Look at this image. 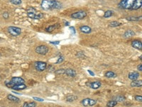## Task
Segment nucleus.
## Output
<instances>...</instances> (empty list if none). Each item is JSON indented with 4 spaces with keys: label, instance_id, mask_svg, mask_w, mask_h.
Wrapping results in <instances>:
<instances>
[{
    "label": "nucleus",
    "instance_id": "obj_1",
    "mask_svg": "<svg viewBox=\"0 0 142 107\" xmlns=\"http://www.w3.org/2000/svg\"><path fill=\"white\" fill-rule=\"evenodd\" d=\"M41 5L44 10L60 9L63 6L62 4L57 0H42Z\"/></svg>",
    "mask_w": 142,
    "mask_h": 107
},
{
    "label": "nucleus",
    "instance_id": "obj_2",
    "mask_svg": "<svg viewBox=\"0 0 142 107\" xmlns=\"http://www.w3.org/2000/svg\"><path fill=\"white\" fill-rule=\"evenodd\" d=\"M26 12H27V15L28 16L33 19H40L41 18H43L44 14L41 12H38L36 9L33 7H29L26 9Z\"/></svg>",
    "mask_w": 142,
    "mask_h": 107
},
{
    "label": "nucleus",
    "instance_id": "obj_3",
    "mask_svg": "<svg viewBox=\"0 0 142 107\" xmlns=\"http://www.w3.org/2000/svg\"><path fill=\"white\" fill-rule=\"evenodd\" d=\"M24 82H25L24 79H22V77H13V78H11V79L10 81H6L5 85L9 88H11L12 86L18 85V84H24Z\"/></svg>",
    "mask_w": 142,
    "mask_h": 107
},
{
    "label": "nucleus",
    "instance_id": "obj_4",
    "mask_svg": "<svg viewBox=\"0 0 142 107\" xmlns=\"http://www.w3.org/2000/svg\"><path fill=\"white\" fill-rule=\"evenodd\" d=\"M134 1L135 0H121L119 6L123 9H131Z\"/></svg>",
    "mask_w": 142,
    "mask_h": 107
},
{
    "label": "nucleus",
    "instance_id": "obj_5",
    "mask_svg": "<svg viewBox=\"0 0 142 107\" xmlns=\"http://www.w3.org/2000/svg\"><path fill=\"white\" fill-rule=\"evenodd\" d=\"M8 32L13 37H17L21 34L22 29L19 27H9Z\"/></svg>",
    "mask_w": 142,
    "mask_h": 107
},
{
    "label": "nucleus",
    "instance_id": "obj_6",
    "mask_svg": "<svg viewBox=\"0 0 142 107\" xmlns=\"http://www.w3.org/2000/svg\"><path fill=\"white\" fill-rule=\"evenodd\" d=\"M82 104L83 107H92L94 105L96 104L97 103V100L95 99H90V98H86V99H84L81 101L80 102Z\"/></svg>",
    "mask_w": 142,
    "mask_h": 107
},
{
    "label": "nucleus",
    "instance_id": "obj_7",
    "mask_svg": "<svg viewBox=\"0 0 142 107\" xmlns=\"http://www.w3.org/2000/svg\"><path fill=\"white\" fill-rule=\"evenodd\" d=\"M34 67L38 71H44L47 68V64L44 61H36L34 64Z\"/></svg>",
    "mask_w": 142,
    "mask_h": 107
},
{
    "label": "nucleus",
    "instance_id": "obj_8",
    "mask_svg": "<svg viewBox=\"0 0 142 107\" xmlns=\"http://www.w3.org/2000/svg\"><path fill=\"white\" fill-rule=\"evenodd\" d=\"M48 50H49L48 48L45 45H40L36 48L35 52L38 54H41V55H45L48 52Z\"/></svg>",
    "mask_w": 142,
    "mask_h": 107
},
{
    "label": "nucleus",
    "instance_id": "obj_9",
    "mask_svg": "<svg viewBox=\"0 0 142 107\" xmlns=\"http://www.w3.org/2000/svg\"><path fill=\"white\" fill-rule=\"evenodd\" d=\"M86 16H87V13L83 11H79L75 13H73L71 14V18L77 19H82Z\"/></svg>",
    "mask_w": 142,
    "mask_h": 107
},
{
    "label": "nucleus",
    "instance_id": "obj_10",
    "mask_svg": "<svg viewBox=\"0 0 142 107\" xmlns=\"http://www.w3.org/2000/svg\"><path fill=\"white\" fill-rule=\"evenodd\" d=\"M87 86H88L92 89H97L101 86V82L100 81H92V82H88L86 84Z\"/></svg>",
    "mask_w": 142,
    "mask_h": 107
},
{
    "label": "nucleus",
    "instance_id": "obj_11",
    "mask_svg": "<svg viewBox=\"0 0 142 107\" xmlns=\"http://www.w3.org/2000/svg\"><path fill=\"white\" fill-rule=\"evenodd\" d=\"M131 46L134 48L139 49V50H142V43L141 41L139 40H134L131 41Z\"/></svg>",
    "mask_w": 142,
    "mask_h": 107
},
{
    "label": "nucleus",
    "instance_id": "obj_12",
    "mask_svg": "<svg viewBox=\"0 0 142 107\" xmlns=\"http://www.w3.org/2000/svg\"><path fill=\"white\" fill-rule=\"evenodd\" d=\"M128 77L130 80L131 81H135L137 80L138 78L139 77V73L137 71H133V72H130L128 75Z\"/></svg>",
    "mask_w": 142,
    "mask_h": 107
},
{
    "label": "nucleus",
    "instance_id": "obj_13",
    "mask_svg": "<svg viewBox=\"0 0 142 107\" xmlns=\"http://www.w3.org/2000/svg\"><path fill=\"white\" fill-rule=\"evenodd\" d=\"M142 6V0H135L134 4L131 10H137L139 9Z\"/></svg>",
    "mask_w": 142,
    "mask_h": 107
},
{
    "label": "nucleus",
    "instance_id": "obj_14",
    "mask_svg": "<svg viewBox=\"0 0 142 107\" xmlns=\"http://www.w3.org/2000/svg\"><path fill=\"white\" fill-rule=\"evenodd\" d=\"M26 87H27L26 85H25L24 84H22L14 86L11 89H12L13 91H22V90H23V89H26Z\"/></svg>",
    "mask_w": 142,
    "mask_h": 107
},
{
    "label": "nucleus",
    "instance_id": "obj_15",
    "mask_svg": "<svg viewBox=\"0 0 142 107\" xmlns=\"http://www.w3.org/2000/svg\"><path fill=\"white\" fill-rule=\"evenodd\" d=\"M65 74L70 77H75L77 75V73L74 69H67L65 70Z\"/></svg>",
    "mask_w": 142,
    "mask_h": 107
},
{
    "label": "nucleus",
    "instance_id": "obj_16",
    "mask_svg": "<svg viewBox=\"0 0 142 107\" xmlns=\"http://www.w3.org/2000/svg\"><path fill=\"white\" fill-rule=\"evenodd\" d=\"M80 31L84 34H90L92 31V29L88 26H82L80 27Z\"/></svg>",
    "mask_w": 142,
    "mask_h": 107
},
{
    "label": "nucleus",
    "instance_id": "obj_17",
    "mask_svg": "<svg viewBox=\"0 0 142 107\" xmlns=\"http://www.w3.org/2000/svg\"><path fill=\"white\" fill-rule=\"evenodd\" d=\"M130 86L132 87H142V81H138V80L132 81L130 84Z\"/></svg>",
    "mask_w": 142,
    "mask_h": 107
},
{
    "label": "nucleus",
    "instance_id": "obj_18",
    "mask_svg": "<svg viewBox=\"0 0 142 107\" xmlns=\"http://www.w3.org/2000/svg\"><path fill=\"white\" fill-rule=\"evenodd\" d=\"M127 20L130 22H139L142 20V16H129L127 18Z\"/></svg>",
    "mask_w": 142,
    "mask_h": 107
},
{
    "label": "nucleus",
    "instance_id": "obj_19",
    "mask_svg": "<svg viewBox=\"0 0 142 107\" xmlns=\"http://www.w3.org/2000/svg\"><path fill=\"white\" fill-rule=\"evenodd\" d=\"M59 27H60V25H59V24L51 25V26H49L48 27H47V28L45 29V31H48V32H51V31H53V30H55V29H58Z\"/></svg>",
    "mask_w": 142,
    "mask_h": 107
},
{
    "label": "nucleus",
    "instance_id": "obj_20",
    "mask_svg": "<svg viewBox=\"0 0 142 107\" xmlns=\"http://www.w3.org/2000/svg\"><path fill=\"white\" fill-rule=\"evenodd\" d=\"M135 33L133 31L131 30H127L125 33H124V37H125V38H131V37H132L133 36H134Z\"/></svg>",
    "mask_w": 142,
    "mask_h": 107
},
{
    "label": "nucleus",
    "instance_id": "obj_21",
    "mask_svg": "<svg viewBox=\"0 0 142 107\" xmlns=\"http://www.w3.org/2000/svg\"><path fill=\"white\" fill-rule=\"evenodd\" d=\"M7 99L9 100V101H14V102H20V101H21L20 99H19L18 97L14 96H13V95H11V94H9V95H8Z\"/></svg>",
    "mask_w": 142,
    "mask_h": 107
},
{
    "label": "nucleus",
    "instance_id": "obj_22",
    "mask_svg": "<svg viewBox=\"0 0 142 107\" xmlns=\"http://www.w3.org/2000/svg\"><path fill=\"white\" fill-rule=\"evenodd\" d=\"M105 77H107V78H114V77H116V74H115V73L114 72H113L112 71H107L106 73H105Z\"/></svg>",
    "mask_w": 142,
    "mask_h": 107
},
{
    "label": "nucleus",
    "instance_id": "obj_23",
    "mask_svg": "<svg viewBox=\"0 0 142 107\" xmlns=\"http://www.w3.org/2000/svg\"><path fill=\"white\" fill-rule=\"evenodd\" d=\"M77 99V97L76 96L74 95H70V96H67L66 97V101L67 102H73L74 101Z\"/></svg>",
    "mask_w": 142,
    "mask_h": 107
},
{
    "label": "nucleus",
    "instance_id": "obj_24",
    "mask_svg": "<svg viewBox=\"0 0 142 107\" xmlns=\"http://www.w3.org/2000/svg\"><path fill=\"white\" fill-rule=\"evenodd\" d=\"M36 104L35 102H25L22 107H36Z\"/></svg>",
    "mask_w": 142,
    "mask_h": 107
},
{
    "label": "nucleus",
    "instance_id": "obj_25",
    "mask_svg": "<svg viewBox=\"0 0 142 107\" xmlns=\"http://www.w3.org/2000/svg\"><path fill=\"white\" fill-rule=\"evenodd\" d=\"M126 99V98L124 96H117L116 97H114V101H116L117 103L118 102H124Z\"/></svg>",
    "mask_w": 142,
    "mask_h": 107
},
{
    "label": "nucleus",
    "instance_id": "obj_26",
    "mask_svg": "<svg viewBox=\"0 0 142 107\" xmlns=\"http://www.w3.org/2000/svg\"><path fill=\"white\" fill-rule=\"evenodd\" d=\"M117 104V102L114 100H111L107 102V107H114Z\"/></svg>",
    "mask_w": 142,
    "mask_h": 107
},
{
    "label": "nucleus",
    "instance_id": "obj_27",
    "mask_svg": "<svg viewBox=\"0 0 142 107\" xmlns=\"http://www.w3.org/2000/svg\"><path fill=\"white\" fill-rule=\"evenodd\" d=\"M113 15V12L110 11V10H107V12H105V14H104V17L105 18H109L110 16Z\"/></svg>",
    "mask_w": 142,
    "mask_h": 107
},
{
    "label": "nucleus",
    "instance_id": "obj_28",
    "mask_svg": "<svg viewBox=\"0 0 142 107\" xmlns=\"http://www.w3.org/2000/svg\"><path fill=\"white\" fill-rule=\"evenodd\" d=\"M110 27H119L121 25V23L119 22H117V21H114V22H112L111 23L109 24Z\"/></svg>",
    "mask_w": 142,
    "mask_h": 107
},
{
    "label": "nucleus",
    "instance_id": "obj_29",
    "mask_svg": "<svg viewBox=\"0 0 142 107\" xmlns=\"http://www.w3.org/2000/svg\"><path fill=\"white\" fill-rule=\"evenodd\" d=\"M10 2L14 5H19L22 3V0H9Z\"/></svg>",
    "mask_w": 142,
    "mask_h": 107
},
{
    "label": "nucleus",
    "instance_id": "obj_30",
    "mask_svg": "<svg viewBox=\"0 0 142 107\" xmlns=\"http://www.w3.org/2000/svg\"><path fill=\"white\" fill-rule=\"evenodd\" d=\"M65 70H66V69H58V70L55 71V74H65Z\"/></svg>",
    "mask_w": 142,
    "mask_h": 107
},
{
    "label": "nucleus",
    "instance_id": "obj_31",
    "mask_svg": "<svg viewBox=\"0 0 142 107\" xmlns=\"http://www.w3.org/2000/svg\"><path fill=\"white\" fill-rule=\"evenodd\" d=\"M135 99L137 101H139V102H142V96H139V95H136L135 96Z\"/></svg>",
    "mask_w": 142,
    "mask_h": 107
},
{
    "label": "nucleus",
    "instance_id": "obj_32",
    "mask_svg": "<svg viewBox=\"0 0 142 107\" xmlns=\"http://www.w3.org/2000/svg\"><path fill=\"white\" fill-rule=\"evenodd\" d=\"M33 99L36 100V101H40V102H42V101H44V100L43 99H41V98H38V97H36V96H33Z\"/></svg>",
    "mask_w": 142,
    "mask_h": 107
},
{
    "label": "nucleus",
    "instance_id": "obj_33",
    "mask_svg": "<svg viewBox=\"0 0 142 107\" xmlns=\"http://www.w3.org/2000/svg\"><path fill=\"white\" fill-rule=\"evenodd\" d=\"M64 61V58L63 57V56H60L59 58H58V60L57 61V64H60V63H62L63 61Z\"/></svg>",
    "mask_w": 142,
    "mask_h": 107
},
{
    "label": "nucleus",
    "instance_id": "obj_34",
    "mask_svg": "<svg viewBox=\"0 0 142 107\" xmlns=\"http://www.w3.org/2000/svg\"><path fill=\"white\" fill-rule=\"evenodd\" d=\"M9 13L8 12H4V13H3V17L5 19H7L8 18H9Z\"/></svg>",
    "mask_w": 142,
    "mask_h": 107
},
{
    "label": "nucleus",
    "instance_id": "obj_35",
    "mask_svg": "<svg viewBox=\"0 0 142 107\" xmlns=\"http://www.w3.org/2000/svg\"><path fill=\"white\" fill-rule=\"evenodd\" d=\"M51 44H54V45H58L60 44V41H50Z\"/></svg>",
    "mask_w": 142,
    "mask_h": 107
},
{
    "label": "nucleus",
    "instance_id": "obj_36",
    "mask_svg": "<svg viewBox=\"0 0 142 107\" xmlns=\"http://www.w3.org/2000/svg\"><path fill=\"white\" fill-rule=\"evenodd\" d=\"M137 69H138V71H142V64H139V65H138V67H137Z\"/></svg>",
    "mask_w": 142,
    "mask_h": 107
},
{
    "label": "nucleus",
    "instance_id": "obj_37",
    "mask_svg": "<svg viewBox=\"0 0 142 107\" xmlns=\"http://www.w3.org/2000/svg\"><path fill=\"white\" fill-rule=\"evenodd\" d=\"M87 72L90 74L91 76H93V77L95 76V73H94V72H92V71L91 70H90V69H89V70H87Z\"/></svg>",
    "mask_w": 142,
    "mask_h": 107
},
{
    "label": "nucleus",
    "instance_id": "obj_38",
    "mask_svg": "<svg viewBox=\"0 0 142 107\" xmlns=\"http://www.w3.org/2000/svg\"><path fill=\"white\" fill-rule=\"evenodd\" d=\"M70 29L72 30V31L73 32V34H75V28L73 27H70Z\"/></svg>",
    "mask_w": 142,
    "mask_h": 107
},
{
    "label": "nucleus",
    "instance_id": "obj_39",
    "mask_svg": "<svg viewBox=\"0 0 142 107\" xmlns=\"http://www.w3.org/2000/svg\"><path fill=\"white\" fill-rule=\"evenodd\" d=\"M66 26H69V22H66Z\"/></svg>",
    "mask_w": 142,
    "mask_h": 107
},
{
    "label": "nucleus",
    "instance_id": "obj_40",
    "mask_svg": "<svg viewBox=\"0 0 142 107\" xmlns=\"http://www.w3.org/2000/svg\"><path fill=\"white\" fill-rule=\"evenodd\" d=\"M0 79H1V77H0Z\"/></svg>",
    "mask_w": 142,
    "mask_h": 107
}]
</instances>
